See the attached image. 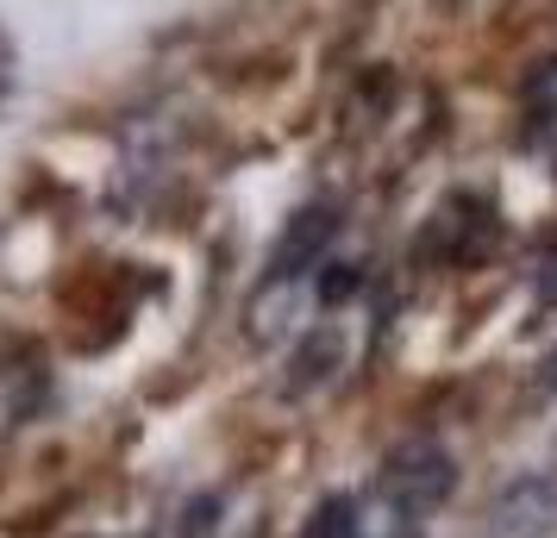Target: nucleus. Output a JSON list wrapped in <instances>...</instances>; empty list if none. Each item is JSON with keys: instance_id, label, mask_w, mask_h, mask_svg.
<instances>
[{"instance_id": "f257e3e1", "label": "nucleus", "mask_w": 557, "mask_h": 538, "mask_svg": "<svg viewBox=\"0 0 557 538\" xmlns=\"http://www.w3.org/2000/svg\"><path fill=\"white\" fill-rule=\"evenodd\" d=\"M445 488H451V458L432 451V445H407L401 458L388 463V495L401 508H432V501H445Z\"/></svg>"}, {"instance_id": "f03ea898", "label": "nucleus", "mask_w": 557, "mask_h": 538, "mask_svg": "<svg viewBox=\"0 0 557 538\" xmlns=\"http://www.w3.org/2000/svg\"><path fill=\"white\" fill-rule=\"evenodd\" d=\"M301 538H370V520H363V508H357V501L332 495V501H320V513L307 520Z\"/></svg>"}]
</instances>
